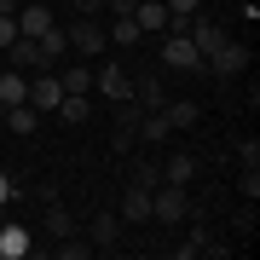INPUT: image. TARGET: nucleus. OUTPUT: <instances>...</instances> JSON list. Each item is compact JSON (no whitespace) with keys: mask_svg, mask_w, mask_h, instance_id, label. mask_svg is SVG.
Returning <instances> with one entry per match:
<instances>
[{"mask_svg":"<svg viewBox=\"0 0 260 260\" xmlns=\"http://www.w3.org/2000/svg\"><path fill=\"white\" fill-rule=\"evenodd\" d=\"M191 214H197L191 185H168V179H162V185L150 191V220H156V225H185Z\"/></svg>","mask_w":260,"mask_h":260,"instance_id":"f257e3e1","label":"nucleus"},{"mask_svg":"<svg viewBox=\"0 0 260 260\" xmlns=\"http://www.w3.org/2000/svg\"><path fill=\"white\" fill-rule=\"evenodd\" d=\"M249 58H254V52H249V41H232V35H225L220 47L203 58V64L220 75V81H232V75H243V70H249Z\"/></svg>","mask_w":260,"mask_h":260,"instance_id":"f03ea898","label":"nucleus"},{"mask_svg":"<svg viewBox=\"0 0 260 260\" xmlns=\"http://www.w3.org/2000/svg\"><path fill=\"white\" fill-rule=\"evenodd\" d=\"M64 35H70V52H87V58L104 52V23H99V18H75Z\"/></svg>","mask_w":260,"mask_h":260,"instance_id":"7ed1b4c3","label":"nucleus"},{"mask_svg":"<svg viewBox=\"0 0 260 260\" xmlns=\"http://www.w3.org/2000/svg\"><path fill=\"white\" fill-rule=\"evenodd\" d=\"M116 214H121V225H150V185H133V179H127Z\"/></svg>","mask_w":260,"mask_h":260,"instance_id":"20e7f679","label":"nucleus"},{"mask_svg":"<svg viewBox=\"0 0 260 260\" xmlns=\"http://www.w3.org/2000/svg\"><path fill=\"white\" fill-rule=\"evenodd\" d=\"M87 243H93V254H110V249H121V214H110L104 208L93 225H87Z\"/></svg>","mask_w":260,"mask_h":260,"instance_id":"39448f33","label":"nucleus"},{"mask_svg":"<svg viewBox=\"0 0 260 260\" xmlns=\"http://www.w3.org/2000/svg\"><path fill=\"white\" fill-rule=\"evenodd\" d=\"M58 99H64V87H58L52 70H35V75H29V110H58Z\"/></svg>","mask_w":260,"mask_h":260,"instance_id":"423d86ee","label":"nucleus"},{"mask_svg":"<svg viewBox=\"0 0 260 260\" xmlns=\"http://www.w3.org/2000/svg\"><path fill=\"white\" fill-rule=\"evenodd\" d=\"M93 87H99V93L110 99V104L133 99V81H127V70H121V64H104V70H93Z\"/></svg>","mask_w":260,"mask_h":260,"instance_id":"0eeeda50","label":"nucleus"},{"mask_svg":"<svg viewBox=\"0 0 260 260\" xmlns=\"http://www.w3.org/2000/svg\"><path fill=\"white\" fill-rule=\"evenodd\" d=\"M162 64H168V70H197L203 52L191 47V35H168V41H162Z\"/></svg>","mask_w":260,"mask_h":260,"instance_id":"6e6552de","label":"nucleus"},{"mask_svg":"<svg viewBox=\"0 0 260 260\" xmlns=\"http://www.w3.org/2000/svg\"><path fill=\"white\" fill-rule=\"evenodd\" d=\"M197 168H203V162H197L191 150H174V156H162V179H168V185H191Z\"/></svg>","mask_w":260,"mask_h":260,"instance_id":"1a4fd4ad","label":"nucleus"},{"mask_svg":"<svg viewBox=\"0 0 260 260\" xmlns=\"http://www.w3.org/2000/svg\"><path fill=\"white\" fill-rule=\"evenodd\" d=\"M185 35H191V47L208 58V52L225 41V23H214V18H191V29H185Z\"/></svg>","mask_w":260,"mask_h":260,"instance_id":"9d476101","label":"nucleus"},{"mask_svg":"<svg viewBox=\"0 0 260 260\" xmlns=\"http://www.w3.org/2000/svg\"><path fill=\"white\" fill-rule=\"evenodd\" d=\"M6 58H12V70H23V75H35V70H47L41 64V41H29V35H18L6 47Z\"/></svg>","mask_w":260,"mask_h":260,"instance_id":"9b49d317","label":"nucleus"},{"mask_svg":"<svg viewBox=\"0 0 260 260\" xmlns=\"http://www.w3.org/2000/svg\"><path fill=\"white\" fill-rule=\"evenodd\" d=\"M52 23H58V18H52V6H18V35L35 41V35H47Z\"/></svg>","mask_w":260,"mask_h":260,"instance_id":"f8f14e48","label":"nucleus"},{"mask_svg":"<svg viewBox=\"0 0 260 260\" xmlns=\"http://www.w3.org/2000/svg\"><path fill=\"white\" fill-rule=\"evenodd\" d=\"M133 139H145V145H168V139H174V127H168V116H162V110H145V116H139V127H133Z\"/></svg>","mask_w":260,"mask_h":260,"instance_id":"ddd939ff","label":"nucleus"},{"mask_svg":"<svg viewBox=\"0 0 260 260\" xmlns=\"http://www.w3.org/2000/svg\"><path fill=\"white\" fill-rule=\"evenodd\" d=\"M6 104H29V75L23 70H0V110Z\"/></svg>","mask_w":260,"mask_h":260,"instance_id":"4468645a","label":"nucleus"},{"mask_svg":"<svg viewBox=\"0 0 260 260\" xmlns=\"http://www.w3.org/2000/svg\"><path fill=\"white\" fill-rule=\"evenodd\" d=\"M162 116H168V127H174V133H185V127H197V121H203V110H197L191 99H168Z\"/></svg>","mask_w":260,"mask_h":260,"instance_id":"2eb2a0df","label":"nucleus"},{"mask_svg":"<svg viewBox=\"0 0 260 260\" xmlns=\"http://www.w3.org/2000/svg\"><path fill=\"white\" fill-rule=\"evenodd\" d=\"M133 23H139L145 35H162L168 29V6L162 0H139V6H133Z\"/></svg>","mask_w":260,"mask_h":260,"instance_id":"dca6fc26","label":"nucleus"},{"mask_svg":"<svg viewBox=\"0 0 260 260\" xmlns=\"http://www.w3.org/2000/svg\"><path fill=\"white\" fill-rule=\"evenodd\" d=\"M35 41H41V64H47V70H52V64H64V52H70V35H64L58 23L47 29V35H35Z\"/></svg>","mask_w":260,"mask_h":260,"instance_id":"f3484780","label":"nucleus"},{"mask_svg":"<svg viewBox=\"0 0 260 260\" xmlns=\"http://www.w3.org/2000/svg\"><path fill=\"white\" fill-rule=\"evenodd\" d=\"M35 243H29V232L23 225H0V260H23Z\"/></svg>","mask_w":260,"mask_h":260,"instance_id":"a211bd4d","label":"nucleus"},{"mask_svg":"<svg viewBox=\"0 0 260 260\" xmlns=\"http://www.w3.org/2000/svg\"><path fill=\"white\" fill-rule=\"evenodd\" d=\"M133 104H139V110H162V104H168L156 75H139V81H133Z\"/></svg>","mask_w":260,"mask_h":260,"instance_id":"6ab92c4d","label":"nucleus"},{"mask_svg":"<svg viewBox=\"0 0 260 260\" xmlns=\"http://www.w3.org/2000/svg\"><path fill=\"white\" fill-rule=\"evenodd\" d=\"M58 87L64 93H93V64H64L58 70Z\"/></svg>","mask_w":260,"mask_h":260,"instance_id":"aec40b11","label":"nucleus"},{"mask_svg":"<svg viewBox=\"0 0 260 260\" xmlns=\"http://www.w3.org/2000/svg\"><path fill=\"white\" fill-rule=\"evenodd\" d=\"M58 116H64L70 127H81V121L93 116V99H87V93H64V99H58Z\"/></svg>","mask_w":260,"mask_h":260,"instance_id":"412c9836","label":"nucleus"},{"mask_svg":"<svg viewBox=\"0 0 260 260\" xmlns=\"http://www.w3.org/2000/svg\"><path fill=\"white\" fill-rule=\"evenodd\" d=\"M208 249H214V232H208V225H197L185 243H174V254H179V260H197V254H208Z\"/></svg>","mask_w":260,"mask_h":260,"instance_id":"4be33fe9","label":"nucleus"},{"mask_svg":"<svg viewBox=\"0 0 260 260\" xmlns=\"http://www.w3.org/2000/svg\"><path fill=\"white\" fill-rule=\"evenodd\" d=\"M110 41H116V47H133V41H145V29L133 23V12H127V18H110Z\"/></svg>","mask_w":260,"mask_h":260,"instance_id":"5701e85b","label":"nucleus"},{"mask_svg":"<svg viewBox=\"0 0 260 260\" xmlns=\"http://www.w3.org/2000/svg\"><path fill=\"white\" fill-rule=\"evenodd\" d=\"M52 254H58V260H87V254H93V243L70 232V237H58V243H52Z\"/></svg>","mask_w":260,"mask_h":260,"instance_id":"b1692460","label":"nucleus"},{"mask_svg":"<svg viewBox=\"0 0 260 260\" xmlns=\"http://www.w3.org/2000/svg\"><path fill=\"white\" fill-rule=\"evenodd\" d=\"M133 185H150V191H156L162 185V162H145L139 156V162H133Z\"/></svg>","mask_w":260,"mask_h":260,"instance_id":"393cba45","label":"nucleus"},{"mask_svg":"<svg viewBox=\"0 0 260 260\" xmlns=\"http://www.w3.org/2000/svg\"><path fill=\"white\" fill-rule=\"evenodd\" d=\"M237 197H249V203L260 197V168H243V179H237Z\"/></svg>","mask_w":260,"mask_h":260,"instance_id":"a878e982","label":"nucleus"},{"mask_svg":"<svg viewBox=\"0 0 260 260\" xmlns=\"http://www.w3.org/2000/svg\"><path fill=\"white\" fill-rule=\"evenodd\" d=\"M18 41V12H0V52Z\"/></svg>","mask_w":260,"mask_h":260,"instance_id":"bb28decb","label":"nucleus"},{"mask_svg":"<svg viewBox=\"0 0 260 260\" xmlns=\"http://www.w3.org/2000/svg\"><path fill=\"white\" fill-rule=\"evenodd\" d=\"M168 12H174V18H197V12H203V0H162Z\"/></svg>","mask_w":260,"mask_h":260,"instance_id":"cd10ccee","label":"nucleus"},{"mask_svg":"<svg viewBox=\"0 0 260 260\" xmlns=\"http://www.w3.org/2000/svg\"><path fill=\"white\" fill-rule=\"evenodd\" d=\"M237 162H243V168H260V145H254V139L237 145Z\"/></svg>","mask_w":260,"mask_h":260,"instance_id":"c85d7f7f","label":"nucleus"},{"mask_svg":"<svg viewBox=\"0 0 260 260\" xmlns=\"http://www.w3.org/2000/svg\"><path fill=\"white\" fill-rule=\"evenodd\" d=\"M70 6H75V18H99V12H104V0H70Z\"/></svg>","mask_w":260,"mask_h":260,"instance_id":"c756f323","label":"nucleus"},{"mask_svg":"<svg viewBox=\"0 0 260 260\" xmlns=\"http://www.w3.org/2000/svg\"><path fill=\"white\" fill-rule=\"evenodd\" d=\"M104 6H110V18H127V12L139 6V0H104Z\"/></svg>","mask_w":260,"mask_h":260,"instance_id":"7c9ffc66","label":"nucleus"},{"mask_svg":"<svg viewBox=\"0 0 260 260\" xmlns=\"http://www.w3.org/2000/svg\"><path fill=\"white\" fill-rule=\"evenodd\" d=\"M12 191H18V185H12V174H0V208L12 203Z\"/></svg>","mask_w":260,"mask_h":260,"instance_id":"2f4dec72","label":"nucleus"}]
</instances>
